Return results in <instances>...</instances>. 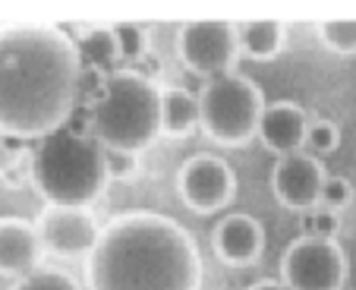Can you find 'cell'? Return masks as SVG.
<instances>
[{
    "instance_id": "obj_1",
    "label": "cell",
    "mask_w": 356,
    "mask_h": 290,
    "mask_svg": "<svg viewBox=\"0 0 356 290\" xmlns=\"http://www.w3.org/2000/svg\"><path fill=\"white\" fill-rule=\"evenodd\" d=\"M79 45L54 26L0 29V133L44 139L79 102Z\"/></svg>"
},
{
    "instance_id": "obj_2",
    "label": "cell",
    "mask_w": 356,
    "mask_h": 290,
    "mask_svg": "<svg viewBox=\"0 0 356 290\" xmlns=\"http://www.w3.org/2000/svg\"><path fill=\"white\" fill-rule=\"evenodd\" d=\"M202 259L186 227L155 211H127L88 252L92 290H199Z\"/></svg>"
},
{
    "instance_id": "obj_3",
    "label": "cell",
    "mask_w": 356,
    "mask_h": 290,
    "mask_svg": "<svg viewBox=\"0 0 356 290\" xmlns=\"http://www.w3.org/2000/svg\"><path fill=\"white\" fill-rule=\"evenodd\" d=\"M32 180L51 205L86 209L108 189V149L95 136H79L70 127H60L38 142Z\"/></svg>"
},
{
    "instance_id": "obj_4",
    "label": "cell",
    "mask_w": 356,
    "mask_h": 290,
    "mask_svg": "<svg viewBox=\"0 0 356 290\" xmlns=\"http://www.w3.org/2000/svg\"><path fill=\"white\" fill-rule=\"evenodd\" d=\"M161 133V92L136 70L111 73L92 108V136L108 152L136 155Z\"/></svg>"
},
{
    "instance_id": "obj_5",
    "label": "cell",
    "mask_w": 356,
    "mask_h": 290,
    "mask_svg": "<svg viewBox=\"0 0 356 290\" xmlns=\"http://www.w3.org/2000/svg\"><path fill=\"white\" fill-rule=\"evenodd\" d=\"M202 127L221 145H243L246 139L259 133V123L265 114L262 88L246 76H218L209 79L199 95Z\"/></svg>"
},
{
    "instance_id": "obj_6",
    "label": "cell",
    "mask_w": 356,
    "mask_h": 290,
    "mask_svg": "<svg viewBox=\"0 0 356 290\" xmlns=\"http://www.w3.org/2000/svg\"><path fill=\"white\" fill-rule=\"evenodd\" d=\"M177 47H180L183 63L195 76L218 79L234 70L240 57V35H236V26L224 19H193L180 26Z\"/></svg>"
},
{
    "instance_id": "obj_7",
    "label": "cell",
    "mask_w": 356,
    "mask_h": 290,
    "mask_svg": "<svg viewBox=\"0 0 356 290\" xmlns=\"http://www.w3.org/2000/svg\"><path fill=\"white\" fill-rule=\"evenodd\" d=\"M347 262L334 240L296 236L281 262V277L290 290H341Z\"/></svg>"
},
{
    "instance_id": "obj_8",
    "label": "cell",
    "mask_w": 356,
    "mask_h": 290,
    "mask_svg": "<svg viewBox=\"0 0 356 290\" xmlns=\"http://www.w3.org/2000/svg\"><path fill=\"white\" fill-rule=\"evenodd\" d=\"M177 193L193 211H218L234 199L236 174L218 155H193L177 174Z\"/></svg>"
},
{
    "instance_id": "obj_9",
    "label": "cell",
    "mask_w": 356,
    "mask_h": 290,
    "mask_svg": "<svg viewBox=\"0 0 356 290\" xmlns=\"http://www.w3.org/2000/svg\"><path fill=\"white\" fill-rule=\"evenodd\" d=\"M38 236L41 243L57 256H79V252H92L98 243V224L86 209H51L41 211L38 218Z\"/></svg>"
},
{
    "instance_id": "obj_10",
    "label": "cell",
    "mask_w": 356,
    "mask_h": 290,
    "mask_svg": "<svg viewBox=\"0 0 356 290\" xmlns=\"http://www.w3.org/2000/svg\"><path fill=\"white\" fill-rule=\"evenodd\" d=\"M325 168L316 158L293 152V155H284L281 161L271 170V189H275L277 202H284L287 209L296 211H309L312 205L322 196V183H325Z\"/></svg>"
},
{
    "instance_id": "obj_11",
    "label": "cell",
    "mask_w": 356,
    "mask_h": 290,
    "mask_svg": "<svg viewBox=\"0 0 356 290\" xmlns=\"http://www.w3.org/2000/svg\"><path fill=\"white\" fill-rule=\"evenodd\" d=\"M41 256V236L19 218H0V275H32Z\"/></svg>"
},
{
    "instance_id": "obj_12",
    "label": "cell",
    "mask_w": 356,
    "mask_h": 290,
    "mask_svg": "<svg viewBox=\"0 0 356 290\" xmlns=\"http://www.w3.org/2000/svg\"><path fill=\"white\" fill-rule=\"evenodd\" d=\"M265 234L256 218L249 215H227L215 227V250L227 265H249L262 252Z\"/></svg>"
},
{
    "instance_id": "obj_13",
    "label": "cell",
    "mask_w": 356,
    "mask_h": 290,
    "mask_svg": "<svg viewBox=\"0 0 356 290\" xmlns=\"http://www.w3.org/2000/svg\"><path fill=\"white\" fill-rule=\"evenodd\" d=\"M306 129H309V123H306L300 104L277 102L265 108L262 123H259V139L277 155H293L296 145L306 142Z\"/></svg>"
},
{
    "instance_id": "obj_14",
    "label": "cell",
    "mask_w": 356,
    "mask_h": 290,
    "mask_svg": "<svg viewBox=\"0 0 356 290\" xmlns=\"http://www.w3.org/2000/svg\"><path fill=\"white\" fill-rule=\"evenodd\" d=\"M202 123L199 95L186 88H164L161 92V129L170 136H186Z\"/></svg>"
},
{
    "instance_id": "obj_15",
    "label": "cell",
    "mask_w": 356,
    "mask_h": 290,
    "mask_svg": "<svg viewBox=\"0 0 356 290\" xmlns=\"http://www.w3.org/2000/svg\"><path fill=\"white\" fill-rule=\"evenodd\" d=\"M240 35V54L252 61H271L284 45V26L277 19H252L236 29Z\"/></svg>"
},
{
    "instance_id": "obj_16",
    "label": "cell",
    "mask_w": 356,
    "mask_h": 290,
    "mask_svg": "<svg viewBox=\"0 0 356 290\" xmlns=\"http://www.w3.org/2000/svg\"><path fill=\"white\" fill-rule=\"evenodd\" d=\"M79 45V57H82V67H92V70H101L108 73L117 61H120V47H117V38H114V29H92Z\"/></svg>"
},
{
    "instance_id": "obj_17",
    "label": "cell",
    "mask_w": 356,
    "mask_h": 290,
    "mask_svg": "<svg viewBox=\"0 0 356 290\" xmlns=\"http://www.w3.org/2000/svg\"><path fill=\"white\" fill-rule=\"evenodd\" d=\"M318 35L334 54H356V19H325Z\"/></svg>"
},
{
    "instance_id": "obj_18",
    "label": "cell",
    "mask_w": 356,
    "mask_h": 290,
    "mask_svg": "<svg viewBox=\"0 0 356 290\" xmlns=\"http://www.w3.org/2000/svg\"><path fill=\"white\" fill-rule=\"evenodd\" d=\"M114 38L120 47V61L123 63H136L145 54V29L136 26V22H120L114 26Z\"/></svg>"
},
{
    "instance_id": "obj_19",
    "label": "cell",
    "mask_w": 356,
    "mask_h": 290,
    "mask_svg": "<svg viewBox=\"0 0 356 290\" xmlns=\"http://www.w3.org/2000/svg\"><path fill=\"white\" fill-rule=\"evenodd\" d=\"M16 290H79V287H76V281L70 275H63V271L38 268L22 277V281L16 284Z\"/></svg>"
},
{
    "instance_id": "obj_20",
    "label": "cell",
    "mask_w": 356,
    "mask_h": 290,
    "mask_svg": "<svg viewBox=\"0 0 356 290\" xmlns=\"http://www.w3.org/2000/svg\"><path fill=\"white\" fill-rule=\"evenodd\" d=\"M337 142H341V129L331 120H316L306 129V145L312 152H318V155H331L337 149Z\"/></svg>"
},
{
    "instance_id": "obj_21",
    "label": "cell",
    "mask_w": 356,
    "mask_h": 290,
    "mask_svg": "<svg viewBox=\"0 0 356 290\" xmlns=\"http://www.w3.org/2000/svg\"><path fill=\"white\" fill-rule=\"evenodd\" d=\"M325 202V209L328 211H337V209H343V205L353 199V186H350V180L347 177H325V183H322V196H318Z\"/></svg>"
},
{
    "instance_id": "obj_22",
    "label": "cell",
    "mask_w": 356,
    "mask_h": 290,
    "mask_svg": "<svg viewBox=\"0 0 356 290\" xmlns=\"http://www.w3.org/2000/svg\"><path fill=\"white\" fill-rule=\"evenodd\" d=\"M302 227H306V234H302V236H322V240H334L337 230H341V221H337L334 211L322 209V211H309V215L302 218Z\"/></svg>"
},
{
    "instance_id": "obj_23",
    "label": "cell",
    "mask_w": 356,
    "mask_h": 290,
    "mask_svg": "<svg viewBox=\"0 0 356 290\" xmlns=\"http://www.w3.org/2000/svg\"><path fill=\"white\" fill-rule=\"evenodd\" d=\"M136 168V158L129 152H108V170L111 177H123V174H133Z\"/></svg>"
},
{
    "instance_id": "obj_24",
    "label": "cell",
    "mask_w": 356,
    "mask_h": 290,
    "mask_svg": "<svg viewBox=\"0 0 356 290\" xmlns=\"http://www.w3.org/2000/svg\"><path fill=\"white\" fill-rule=\"evenodd\" d=\"M19 149H22V139H16V136H3V133H0V164L13 161V158L19 155Z\"/></svg>"
},
{
    "instance_id": "obj_25",
    "label": "cell",
    "mask_w": 356,
    "mask_h": 290,
    "mask_svg": "<svg viewBox=\"0 0 356 290\" xmlns=\"http://www.w3.org/2000/svg\"><path fill=\"white\" fill-rule=\"evenodd\" d=\"M249 290H290L284 281H259V284H252Z\"/></svg>"
}]
</instances>
